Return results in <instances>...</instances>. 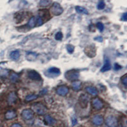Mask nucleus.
Returning <instances> with one entry per match:
<instances>
[{
	"label": "nucleus",
	"mask_w": 127,
	"mask_h": 127,
	"mask_svg": "<svg viewBox=\"0 0 127 127\" xmlns=\"http://www.w3.org/2000/svg\"><path fill=\"white\" fill-rule=\"evenodd\" d=\"M31 110L33 113H36L39 116L45 115L46 114V111H47L46 106L40 102H36L32 104Z\"/></svg>",
	"instance_id": "f257e3e1"
},
{
	"label": "nucleus",
	"mask_w": 127,
	"mask_h": 127,
	"mask_svg": "<svg viewBox=\"0 0 127 127\" xmlns=\"http://www.w3.org/2000/svg\"><path fill=\"white\" fill-rule=\"evenodd\" d=\"M65 78L68 81H77L79 78V72L75 69L67 71L65 72Z\"/></svg>",
	"instance_id": "f03ea898"
},
{
	"label": "nucleus",
	"mask_w": 127,
	"mask_h": 127,
	"mask_svg": "<svg viewBox=\"0 0 127 127\" xmlns=\"http://www.w3.org/2000/svg\"><path fill=\"white\" fill-rule=\"evenodd\" d=\"M51 12L54 15L59 16L62 14L64 12L63 8L61 6V4L57 2H55L53 3L52 7H51Z\"/></svg>",
	"instance_id": "7ed1b4c3"
},
{
	"label": "nucleus",
	"mask_w": 127,
	"mask_h": 127,
	"mask_svg": "<svg viewBox=\"0 0 127 127\" xmlns=\"http://www.w3.org/2000/svg\"><path fill=\"white\" fill-rule=\"evenodd\" d=\"M105 125L108 127H117L118 125V121L114 116H109L105 120Z\"/></svg>",
	"instance_id": "20e7f679"
},
{
	"label": "nucleus",
	"mask_w": 127,
	"mask_h": 127,
	"mask_svg": "<svg viewBox=\"0 0 127 127\" xmlns=\"http://www.w3.org/2000/svg\"><path fill=\"white\" fill-rule=\"evenodd\" d=\"M21 116L24 121H29L34 117V113L30 109H26L22 111Z\"/></svg>",
	"instance_id": "39448f33"
},
{
	"label": "nucleus",
	"mask_w": 127,
	"mask_h": 127,
	"mask_svg": "<svg viewBox=\"0 0 127 127\" xmlns=\"http://www.w3.org/2000/svg\"><path fill=\"white\" fill-rule=\"evenodd\" d=\"M85 53L87 56L90 58H93L95 57L96 53H97V50L95 48V45H88L85 49Z\"/></svg>",
	"instance_id": "423d86ee"
},
{
	"label": "nucleus",
	"mask_w": 127,
	"mask_h": 127,
	"mask_svg": "<svg viewBox=\"0 0 127 127\" xmlns=\"http://www.w3.org/2000/svg\"><path fill=\"white\" fill-rule=\"evenodd\" d=\"M92 104L94 108L97 110L102 109L104 107V104L102 101L98 97H95L93 98L92 100Z\"/></svg>",
	"instance_id": "0eeeda50"
},
{
	"label": "nucleus",
	"mask_w": 127,
	"mask_h": 127,
	"mask_svg": "<svg viewBox=\"0 0 127 127\" xmlns=\"http://www.w3.org/2000/svg\"><path fill=\"white\" fill-rule=\"evenodd\" d=\"M69 92V89L67 86L62 85L58 87L56 89V93L60 96H66Z\"/></svg>",
	"instance_id": "6e6552de"
},
{
	"label": "nucleus",
	"mask_w": 127,
	"mask_h": 127,
	"mask_svg": "<svg viewBox=\"0 0 127 127\" xmlns=\"http://www.w3.org/2000/svg\"><path fill=\"white\" fill-rule=\"evenodd\" d=\"M61 74V71L59 68L52 67L49 68L47 70L46 72V75L49 76L50 77H57Z\"/></svg>",
	"instance_id": "1a4fd4ad"
},
{
	"label": "nucleus",
	"mask_w": 127,
	"mask_h": 127,
	"mask_svg": "<svg viewBox=\"0 0 127 127\" xmlns=\"http://www.w3.org/2000/svg\"><path fill=\"white\" fill-rule=\"evenodd\" d=\"M79 102L82 108H86L89 102V97L85 94H81L79 98Z\"/></svg>",
	"instance_id": "9d476101"
},
{
	"label": "nucleus",
	"mask_w": 127,
	"mask_h": 127,
	"mask_svg": "<svg viewBox=\"0 0 127 127\" xmlns=\"http://www.w3.org/2000/svg\"><path fill=\"white\" fill-rule=\"evenodd\" d=\"M28 76L29 78H30L32 80H35V81H40L41 80V75L36 71H29L28 72Z\"/></svg>",
	"instance_id": "9b49d317"
},
{
	"label": "nucleus",
	"mask_w": 127,
	"mask_h": 127,
	"mask_svg": "<svg viewBox=\"0 0 127 127\" xmlns=\"http://www.w3.org/2000/svg\"><path fill=\"white\" fill-rule=\"evenodd\" d=\"M17 100V95L15 94V92H10L8 94V96L7 98V102L8 105H13L14 104H15Z\"/></svg>",
	"instance_id": "f8f14e48"
},
{
	"label": "nucleus",
	"mask_w": 127,
	"mask_h": 127,
	"mask_svg": "<svg viewBox=\"0 0 127 127\" xmlns=\"http://www.w3.org/2000/svg\"><path fill=\"white\" fill-rule=\"evenodd\" d=\"M92 121L93 124L95 125V126H100L104 123V118L101 115L97 114V115H95L93 117Z\"/></svg>",
	"instance_id": "ddd939ff"
},
{
	"label": "nucleus",
	"mask_w": 127,
	"mask_h": 127,
	"mask_svg": "<svg viewBox=\"0 0 127 127\" xmlns=\"http://www.w3.org/2000/svg\"><path fill=\"white\" fill-rule=\"evenodd\" d=\"M17 117V113L14 110H8L4 114V118L6 120H13Z\"/></svg>",
	"instance_id": "4468645a"
},
{
	"label": "nucleus",
	"mask_w": 127,
	"mask_h": 127,
	"mask_svg": "<svg viewBox=\"0 0 127 127\" xmlns=\"http://www.w3.org/2000/svg\"><path fill=\"white\" fill-rule=\"evenodd\" d=\"M44 121H45V123L47 125L49 126H54L56 123V120L54 118L52 117L50 115H48V114L45 115V118H44Z\"/></svg>",
	"instance_id": "2eb2a0df"
},
{
	"label": "nucleus",
	"mask_w": 127,
	"mask_h": 127,
	"mask_svg": "<svg viewBox=\"0 0 127 127\" xmlns=\"http://www.w3.org/2000/svg\"><path fill=\"white\" fill-rule=\"evenodd\" d=\"M111 69V62H110L109 59L108 58H105V62H104V65H103L102 67L100 69V71L102 72H106V71H109Z\"/></svg>",
	"instance_id": "dca6fc26"
},
{
	"label": "nucleus",
	"mask_w": 127,
	"mask_h": 127,
	"mask_svg": "<svg viewBox=\"0 0 127 127\" xmlns=\"http://www.w3.org/2000/svg\"><path fill=\"white\" fill-rule=\"evenodd\" d=\"M37 57H38V54L35 53V52H28L26 55V59L28 60V61H30V62L35 61Z\"/></svg>",
	"instance_id": "f3484780"
},
{
	"label": "nucleus",
	"mask_w": 127,
	"mask_h": 127,
	"mask_svg": "<svg viewBox=\"0 0 127 127\" xmlns=\"http://www.w3.org/2000/svg\"><path fill=\"white\" fill-rule=\"evenodd\" d=\"M86 91L90 95H93V96H95L98 94V90H97V88H95L94 87H87L86 88Z\"/></svg>",
	"instance_id": "a211bd4d"
},
{
	"label": "nucleus",
	"mask_w": 127,
	"mask_h": 127,
	"mask_svg": "<svg viewBox=\"0 0 127 127\" xmlns=\"http://www.w3.org/2000/svg\"><path fill=\"white\" fill-rule=\"evenodd\" d=\"M36 26V17H32L28 21V24L26 25V27L29 28V29L34 28Z\"/></svg>",
	"instance_id": "6ab92c4d"
},
{
	"label": "nucleus",
	"mask_w": 127,
	"mask_h": 127,
	"mask_svg": "<svg viewBox=\"0 0 127 127\" xmlns=\"http://www.w3.org/2000/svg\"><path fill=\"white\" fill-rule=\"evenodd\" d=\"M20 52L17 50L12 51V52L10 53V58H11L12 60H13V61H18V60L19 59V58H20Z\"/></svg>",
	"instance_id": "aec40b11"
},
{
	"label": "nucleus",
	"mask_w": 127,
	"mask_h": 127,
	"mask_svg": "<svg viewBox=\"0 0 127 127\" xmlns=\"http://www.w3.org/2000/svg\"><path fill=\"white\" fill-rule=\"evenodd\" d=\"M72 88L74 91H79L81 88V82L79 81H75L72 83Z\"/></svg>",
	"instance_id": "412c9836"
},
{
	"label": "nucleus",
	"mask_w": 127,
	"mask_h": 127,
	"mask_svg": "<svg viewBox=\"0 0 127 127\" xmlns=\"http://www.w3.org/2000/svg\"><path fill=\"white\" fill-rule=\"evenodd\" d=\"M75 10L78 13H81V14H85V15L88 14V10H87L85 8L83 7V6H76L75 7Z\"/></svg>",
	"instance_id": "4be33fe9"
},
{
	"label": "nucleus",
	"mask_w": 127,
	"mask_h": 127,
	"mask_svg": "<svg viewBox=\"0 0 127 127\" xmlns=\"http://www.w3.org/2000/svg\"><path fill=\"white\" fill-rule=\"evenodd\" d=\"M19 77H20V76H19V74L13 72L10 74V79L12 81V83H15L17 81H18V80L19 79Z\"/></svg>",
	"instance_id": "5701e85b"
},
{
	"label": "nucleus",
	"mask_w": 127,
	"mask_h": 127,
	"mask_svg": "<svg viewBox=\"0 0 127 127\" xmlns=\"http://www.w3.org/2000/svg\"><path fill=\"white\" fill-rule=\"evenodd\" d=\"M38 95H36V94H29L25 98V100L26 102H31L32 100H34L37 99L38 98Z\"/></svg>",
	"instance_id": "b1692460"
},
{
	"label": "nucleus",
	"mask_w": 127,
	"mask_h": 127,
	"mask_svg": "<svg viewBox=\"0 0 127 127\" xmlns=\"http://www.w3.org/2000/svg\"><path fill=\"white\" fill-rule=\"evenodd\" d=\"M24 17L25 15H24L23 12H18V13H17L16 14H15V18L16 19V20H19L20 22L23 21Z\"/></svg>",
	"instance_id": "393cba45"
},
{
	"label": "nucleus",
	"mask_w": 127,
	"mask_h": 127,
	"mask_svg": "<svg viewBox=\"0 0 127 127\" xmlns=\"http://www.w3.org/2000/svg\"><path fill=\"white\" fill-rule=\"evenodd\" d=\"M52 3V1L49 0H41L39 1V5L41 6H48Z\"/></svg>",
	"instance_id": "a878e982"
},
{
	"label": "nucleus",
	"mask_w": 127,
	"mask_h": 127,
	"mask_svg": "<svg viewBox=\"0 0 127 127\" xmlns=\"http://www.w3.org/2000/svg\"><path fill=\"white\" fill-rule=\"evenodd\" d=\"M66 49L68 53L71 54H72V53L74 52V46L73 45L69 44V45H67L66 46Z\"/></svg>",
	"instance_id": "bb28decb"
},
{
	"label": "nucleus",
	"mask_w": 127,
	"mask_h": 127,
	"mask_svg": "<svg viewBox=\"0 0 127 127\" xmlns=\"http://www.w3.org/2000/svg\"><path fill=\"white\" fill-rule=\"evenodd\" d=\"M9 75V71L6 69H3L0 71V77H3L6 78V76Z\"/></svg>",
	"instance_id": "cd10ccee"
},
{
	"label": "nucleus",
	"mask_w": 127,
	"mask_h": 127,
	"mask_svg": "<svg viewBox=\"0 0 127 127\" xmlns=\"http://www.w3.org/2000/svg\"><path fill=\"white\" fill-rule=\"evenodd\" d=\"M62 38H63V34H62V32L59 31L57 33L55 34V39L57 41H61L62 40Z\"/></svg>",
	"instance_id": "c85d7f7f"
},
{
	"label": "nucleus",
	"mask_w": 127,
	"mask_h": 127,
	"mask_svg": "<svg viewBox=\"0 0 127 127\" xmlns=\"http://www.w3.org/2000/svg\"><path fill=\"white\" fill-rule=\"evenodd\" d=\"M105 4L103 1H100L97 4V9L98 10H103L105 8Z\"/></svg>",
	"instance_id": "c756f323"
},
{
	"label": "nucleus",
	"mask_w": 127,
	"mask_h": 127,
	"mask_svg": "<svg viewBox=\"0 0 127 127\" xmlns=\"http://www.w3.org/2000/svg\"><path fill=\"white\" fill-rule=\"evenodd\" d=\"M44 23V20H43L42 18H41L40 17L38 16L37 17H36V26H40L41 25L43 24Z\"/></svg>",
	"instance_id": "7c9ffc66"
},
{
	"label": "nucleus",
	"mask_w": 127,
	"mask_h": 127,
	"mask_svg": "<svg viewBox=\"0 0 127 127\" xmlns=\"http://www.w3.org/2000/svg\"><path fill=\"white\" fill-rule=\"evenodd\" d=\"M121 82L123 84L125 87H127V74H125L122 78H121Z\"/></svg>",
	"instance_id": "2f4dec72"
},
{
	"label": "nucleus",
	"mask_w": 127,
	"mask_h": 127,
	"mask_svg": "<svg viewBox=\"0 0 127 127\" xmlns=\"http://www.w3.org/2000/svg\"><path fill=\"white\" fill-rule=\"evenodd\" d=\"M97 28L100 32H102L104 29V26L102 22H98L97 24Z\"/></svg>",
	"instance_id": "473e14b6"
},
{
	"label": "nucleus",
	"mask_w": 127,
	"mask_h": 127,
	"mask_svg": "<svg viewBox=\"0 0 127 127\" xmlns=\"http://www.w3.org/2000/svg\"><path fill=\"white\" fill-rule=\"evenodd\" d=\"M71 123H72V126H75L78 123V121H77V119L76 118H75V116H72V119H71Z\"/></svg>",
	"instance_id": "72a5a7b5"
},
{
	"label": "nucleus",
	"mask_w": 127,
	"mask_h": 127,
	"mask_svg": "<svg viewBox=\"0 0 127 127\" xmlns=\"http://www.w3.org/2000/svg\"><path fill=\"white\" fill-rule=\"evenodd\" d=\"M121 68H122V67H121V65H119L118 64H117V63H115V64H114V69L115 70V71H118V70L121 69Z\"/></svg>",
	"instance_id": "f704fd0d"
},
{
	"label": "nucleus",
	"mask_w": 127,
	"mask_h": 127,
	"mask_svg": "<svg viewBox=\"0 0 127 127\" xmlns=\"http://www.w3.org/2000/svg\"><path fill=\"white\" fill-rule=\"evenodd\" d=\"M127 12H125V13H123V15H122V17H121V20H123V21H127Z\"/></svg>",
	"instance_id": "c9c22d12"
},
{
	"label": "nucleus",
	"mask_w": 127,
	"mask_h": 127,
	"mask_svg": "<svg viewBox=\"0 0 127 127\" xmlns=\"http://www.w3.org/2000/svg\"><path fill=\"white\" fill-rule=\"evenodd\" d=\"M94 39L98 42H102L103 41V38H102V36H97V37L94 38Z\"/></svg>",
	"instance_id": "e433bc0d"
},
{
	"label": "nucleus",
	"mask_w": 127,
	"mask_h": 127,
	"mask_svg": "<svg viewBox=\"0 0 127 127\" xmlns=\"http://www.w3.org/2000/svg\"><path fill=\"white\" fill-rule=\"evenodd\" d=\"M11 127H22V125H21L20 124H19V123H13V124L11 126Z\"/></svg>",
	"instance_id": "4c0bfd02"
},
{
	"label": "nucleus",
	"mask_w": 127,
	"mask_h": 127,
	"mask_svg": "<svg viewBox=\"0 0 127 127\" xmlns=\"http://www.w3.org/2000/svg\"><path fill=\"white\" fill-rule=\"evenodd\" d=\"M46 93H47V90L46 89H43V90H41L40 92V95H45V94H46Z\"/></svg>",
	"instance_id": "58836bf2"
}]
</instances>
